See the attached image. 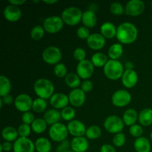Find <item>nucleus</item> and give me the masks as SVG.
<instances>
[{"label":"nucleus","mask_w":152,"mask_h":152,"mask_svg":"<svg viewBox=\"0 0 152 152\" xmlns=\"http://www.w3.org/2000/svg\"><path fill=\"white\" fill-rule=\"evenodd\" d=\"M68 128L67 126L62 123H58L50 127L48 134L50 139L56 142H62L67 140L68 136Z\"/></svg>","instance_id":"39448f33"},{"label":"nucleus","mask_w":152,"mask_h":152,"mask_svg":"<svg viewBox=\"0 0 152 152\" xmlns=\"http://www.w3.org/2000/svg\"><path fill=\"white\" fill-rule=\"evenodd\" d=\"M122 83L126 88H134L138 83V74L134 69L125 70L121 78Z\"/></svg>","instance_id":"a211bd4d"},{"label":"nucleus","mask_w":152,"mask_h":152,"mask_svg":"<svg viewBox=\"0 0 152 152\" xmlns=\"http://www.w3.org/2000/svg\"><path fill=\"white\" fill-rule=\"evenodd\" d=\"M126 135L123 132H120V133L117 134H114V136L113 137V144H114V146L118 147V148L123 147L125 145V143H126Z\"/></svg>","instance_id":"58836bf2"},{"label":"nucleus","mask_w":152,"mask_h":152,"mask_svg":"<svg viewBox=\"0 0 152 152\" xmlns=\"http://www.w3.org/2000/svg\"><path fill=\"white\" fill-rule=\"evenodd\" d=\"M134 148L137 152H150L151 145L150 141L145 137L136 138L134 142Z\"/></svg>","instance_id":"b1692460"},{"label":"nucleus","mask_w":152,"mask_h":152,"mask_svg":"<svg viewBox=\"0 0 152 152\" xmlns=\"http://www.w3.org/2000/svg\"><path fill=\"white\" fill-rule=\"evenodd\" d=\"M3 16H4V19L8 22H17L22 16V10L18 6L10 4L4 8Z\"/></svg>","instance_id":"f3484780"},{"label":"nucleus","mask_w":152,"mask_h":152,"mask_svg":"<svg viewBox=\"0 0 152 152\" xmlns=\"http://www.w3.org/2000/svg\"><path fill=\"white\" fill-rule=\"evenodd\" d=\"M71 148L74 152H86L89 148V142L84 137H74L71 141Z\"/></svg>","instance_id":"aec40b11"},{"label":"nucleus","mask_w":152,"mask_h":152,"mask_svg":"<svg viewBox=\"0 0 152 152\" xmlns=\"http://www.w3.org/2000/svg\"><path fill=\"white\" fill-rule=\"evenodd\" d=\"M105 38L100 33H94L86 40L87 45L94 50H99L105 45Z\"/></svg>","instance_id":"dca6fc26"},{"label":"nucleus","mask_w":152,"mask_h":152,"mask_svg":"<svg viewBox=\"0 0 152 152\" xmlns=\"http://www.w3.org/2000/svg\"><path fill=\"white\" fill-rule=\"evenodd\" d=\"M31 129L36 134H42L46 131L48 127V124L44 119L37 118L31 124Z\"/></svg>","instance_id":"473e14b6"},{"label":"nucleus","mask_w":152,"mask_h":152,"mask_svg":"<svg viewBox=\"0 0 152 152\" xmlns=\"http://www.w3.org/2000/svg\"><path fill=\"white\" fill-rule=\"evenodd\" d=\"M42 59L49 65H57L62 59V54L59 48L56 46H48L42 52Z\"/></svg>","instance_id":"0eeeda50"},{"label":"nucleus","mask_w":152,"mask_h":152,"mask_svg":"<svg viewBox=\"0 0 152 152\" xmlns=\"http://www.w3.org/2000/svg\"><path fill=\"white\" fill-rule=\"evenodd\" d=\"M104 128L110 134H117L123 132L125 124L121 117L117 115H111L107 117L104 121Z\"/></svg>","instance_id":"423d86ee"},{"label":"nucleus","mask_w":152,"mask_h":152,"mask_svg":"<svg viewBox=\"0 0 152 152\" xmlns=\"http://www.w3.org/2000/svg\"><path fill=\"white\" fill-rule=\"evenodd\" d=\"M151 18H152V16H151Z\"/></svg>","instance_id":"680f3d73"},{"label":"nucleus","mask_w":152,"mask_h":152,"mask_svg":"<svg viewBox=\"0 0 152 152\" xmlns=\"http://www.w3.org/2000/svg\"><path fill=\"white\" fill-rule=\"evenodd\" d=\"M67 128L70 134L74 137H83L86 135V130H87L86 125L78 120H74L71 122H68Z\"/></svg>","instance_id":"2eb2a0df"},{"label":"nucleus","mask_w":152,"mask_h":152,"mask_svg":"<svg viewBox=\"0 0 152 152\" xmlns=\"http://www.w3.org/2000/svg\"><path fill=\"white\" fill-rule=\"evenodd\" d=\"M68 99L73 107L80 108L84 105L86 100V93L81 88L73 89L68 94Z\"/></svg>","instance_id":"4468645a"},{"label":"nucleus","mask_w":152,"mask_h":152,"mask_svg":"<svg viewBox=\"0 0 152 152\" xmlns=\"http://www.w3.org/2000/svg\"><path fill=\"white\" fill-rule=\"evenodd\" d=\"M13 152H34L36 150L35 142L28 137H20L13 144Z\"/></svg>","instance_id":"9d476101"},{"label":"nucleus","mask_w":152,"mask_h":152,"mask_svg":"<svg viewBox=\"0 0 152 152\" xmlns=\"http://www.w3.org/2000/svg\"><path fill=\"white\" fill-rule=\"evenodd\" d=\"M42 1L47 4H54L58 2V0H43Z\"/></svg>","instance_id":"5fc2aeb1"},{"label":"nucleus","mask_w":152,"mask_h":152,"mask_svg":"<svg viewBox=\"0 0 152 152\" xmlns=\"http://www.w3.org/2000/svg\"><path fill=\"white\" fill-rule=\"evenodd\" d=\"M151 8H152V1H151Z\"/></svg>","instance_id":"052dcab7"},{"label":"nucleus","mask_w":152,"mask_h":152,"mask_svg":"<svg viewBox=\"0 0 152 152\" xmlns=\"http://www.w3.org/2000/svg\"><path fill=\"white\" fill-rule=\"evenodd\" d=\"M19 133L17 129L12 126H6L1 131V137L4 141L7 142H15L18 139Z\"/></svg>","instance_id":"a878e982"},{"label":"nucleus","mask_w":152,"mask_h":152,"mask_svg":"<svg viewBox=\"0 0 152 152\" xmlns=\"http://www.w3.org/2000/svg\"><path fill=\"white\" fill-rule=\"evenodd\" d=\"M101 135H102V130L99 126L96 125L89 126L86 130V136L87 139L96 140L100 137Z\"/></svg>","instance_id":"72a5a7b5"},{"label":"nucleus","mask_w":152,"mask_h":152,"mask_svg":"<svg viewBox=\"0 0 152 152\" xmlns=\"http://www.w3.org/2000/svg\"><path fill=\"white\" fill-rule=\"evenodd\" d=\"M76 117V111L73 107L67 106L61 111V117L65 121L71 122L74 120Z\"/></svg>","instance_id":"c9c22d12"},{"label":"nucleus","mask_w":152,"mask_h":152,"mask_svg":"<svg viewBox=\"0 0 152 152\" xmlns=\"http://www.w3.org/2000/svg\"><path fill=\"white\" fill-rule=\"evenodd\" d=\"M145 3L141 0H130L125 6V13L130 16H137L145 10Z\"/></svg>","instance_id":"f8f14e48"},{"label":"nucleus","mask_w":152,"mask_h":152,"mask_svg":"<svg viewBox=\"0 0 152 152\" xmlns=\"http://www.w3.org/2000/svg\"><path fill=\"white\" fill-rule=\"evenodd\" d=\"M13 146L12 143L10 142H7V141H4L3 143H1L0 145V152L6 151L8 152L11 151L13 149Z\"/></svg>","instance_id":"09e8293b"},{"label":"nucleus","mask_w":152,"mask_h":152,"mask_svg":"<svg viewBox=\"0 0 152 152\" xmlns=\"http://www.w3.org/2000/svg\"><path fill=\"white\" fill-rule=\"evenodd\" d=\"M129 133L132 137L136 138H139L142 137L143 134V129L141 125L134 124L129 128Z\"/></svg>","instance_id":"79ce46f5"},{"label":"nucleus","mask_w":152,"mask_h":152,"mask_svg":"<svg viewBox=\"0 0 152 152\" xmlns=\"http://www.w3.org/2000/svg\"><path fill=\"white\" fill-rule=\"evenodd\" d=\"M83 12L77 7H69L62 12L61 17L64 23L70 26H75L82 22Z\"/></svg>","instance_id":"20e7f679"},{"label":"nucleus","mask_w":152,"mask_h":152,"mask_svg":"<svg viewBox=\"0 0 152 152\" xmlns=\"http://www.w3.org/2000/svg\"><path fill=\"white\" fill-rule=\"evenodd\" d=\"M137 37V28L132 22H123L117 27L116 37L120 44H132L136 41Z\"/></svg>","instance_id":"f257e3e1"},{"label":"nucleus","mask_w":152,"mask_h":152,"mask_svg":"<svg viewBox=\"0 0 152 152\" xmlns=\"http://www.w3.org/2000/svg\"><path fill=\"white\" fill-rule=\"evenodd\" d=\"M71 147V142L68 140H65L63 142H60L56 148V152H67L69 151V148Z\"/></svg>","instance_id":"49530a36"},{"label":"nucleus","mask_w":152,"mask_h":152,"mask_svg":"<svg viewBox=\"0 0 152 152\" xmlns=\"http://www.w3.org/2000/svg\"><path fill=\"white\" fill-rule=\"evenodd\" d=\"M117 28L111 22H105L100 26V34L105 39H113L117 36Z\"/></svg>","instance_id":"4be33fe9"},{"label":"nucleus","mask_w":152,"mask_h":152,"mask_svg":"<svg viewBox=\"0 0 152 152\" xmlns=\"http://www.w3.org/2000/svg\"><path fill=\"white\" fill-rule=\"evenodd\" d=\"M64 24L61 16H50L44 20L43 28L48 34H56L62 29Z\"/></svg>","instance_id":"6e6552de"},{"label":"nucleus","mask_w":152,"mask_h":152,"mask_svg":"<svg viewBox=\"0 0 152 152\" xmlns=\"http://www.w3.org/2000/svg\"><path fill=\"white\" fill-rule=\"evenodd\" d=\"M45 29L43 26L41 25H36L31 29V37L35 41L40 40L45 34Z\"/></svg>","instance_id":"e433bc0d"},{"label":"nucleus","mask_w":152,"mask_h":152,"mask_svg":"<svg viewBox=\"0 0 152 152\" xmlns=\"http://www.w3.org/2000/svg\"><path fill=\"white\" fill-rule=\"evenodd\" d=\"M69 102L68 96L64 93H54L50 98V104L55 109H63L68 106Z\"/></svg>","instance_id":"6ab92c4d"},{"label":"nucleus","mask_w":152,"mask_h":152,"mask_svg":"<svg viewBox=\"0 0 152 152\" xmlns=\"http://www.w3.org/2000/svg\"><path fill=\"white\" fill-rule=\"evenodd\" d=\"M1 100L3 101V103L5 104V105H10L13 102L14 103V99H13V96L10 94L7 95V96H4L3 97H1Z\"/></svg>","instance_id":"3c124183"},{"label":"nucleus","mask_w":152,"mask_h":152,"mask_svg":"<svg viewBox=\"0 0 152 152\" xmlns=\"http://www.w3.org/2000/svg\"><path fill=\"white\" fill-rule=\"evenodd\" d=\"M11 91V83L8 77L6 76H0V96L3 97L4 96L10 94Z\"/></svg>","instance_id":"2f4dec72"},{"label":"nucleus","mask_w":152,"mask_h":152,"mask_svg":"<svg viewBox=\"0 0 152 152\" xmlns=\"http://www.w3.org/2000/svg\"><path fill=\"white\" fill-rule=\"evenodd\" d=\"M82 22L83 24V26L86 27V28H94L97 22V18H96L95 12L90 10H87L83 12Z\"/></svg>","instance_id":"5701e85b"},{"label":"nucleus","mask_w":152,"mask_h":152,"mask_svg":"<svg viewBox=\"0 0 152 152\" xmlns=\"http://www.w3.org/2000/svg\"><path fill=\"white\" fill-rule=\"evenodd\" d=\"M61 118H62L61 111L57 109H55V108H51V109L46 111L43 116V119L45 120V121L47 123L48 125L50 126L59 123Z\"/></svg>","instance_id":"412c9836"},{"label":"nucleus","mask_w":152,"mask_h":152,"mask_svg":"<svg viewBox=\"0 0 152 152\" xmlns=\"http://www.w3.org/2000/svg\"><path fill=\"white\" fill-rule=\"evenodd\" d=\"M93 88V83L89 80H84V81L81 83V89L85 92V93H88V92L91 91Z\"/></svg>","instance_id":"de8ad7c7"},{"label":"nucleus","mask_w":152,"mask_h":152,"mask_svg":"<svg viewBox=\"0 0 152 152\" xmlns=\"http://www.w3.org/2000/svg\"><path fill=\"white\" fill-rule=\"evenodd\" d=\"M77 74L74 72L68 73L65 77V83L69 88L73 89L78 88L79 86L81 85V80Z\"/></svg>","instance_id":"c756f323"},{"label":"nucleus","mask_w":152,"mask_h":152,"mask_svg":"<svg viewBox=\"0 0 152 152\" xmlns=\"http://www.w3.org/2000/svg\"><path fill=\"white\" fill-rule=\"evenodd\" d=\"M77 35L81 39H88L91 35L90 30L89 28H86L85 26H81L77 29Z\"/></svg>","instance_id":"c03bdc74"},{"label":"nucleus","mask_w":152,"mask_h":152,"mask_svg":"<svg viewBox=\"0 0 152 152\" xmlns=\"http://www.w3.org/2000/svg\"><path fill=\"white\" fill-rule=\"evenodd\" d=\"M99 152H117V151L111 144H104L101 146Z\"/></svg>","instance_id":"8fccbe9b"},{"label":"nucleus","mask_w":152,"mask_h":152,"mask_svg":"<svg viewBox=\"0 0 152 152\" xmlns=\"http://www.w3.org/2000/svg\"><path fill=\"white\" fill-rule=\"evenodd\" d=\"M3 101L1 100V98H0V108H2V106H3Z\"/></svg>","instance_id":"6e6d98bb"},{"label":"nucleus","mask_w":152,"mask_h":152,"mask_svg":"<svg viewBox=\"0 0 152 152\" xmlns=\"http://www.w3.org/2000/svg\"><path fill=\"white\" fill-rule=\"evenodd\" d=\"M108 61V56L106 54L102 52H96L91 56V62L94 65V66L96 68H102L105 65Z\"/></svg>","instance_id":"7c9ffc66"},{"label":"nucleus","mask_w":152,"mask_h":152,"mask_svg":"<svg viewBox=\"0 0 152 152\" xmlns=\"http://www.w3.org/2000/svg\"><path fill=\"white\" fill-rule=\"evenodd\" d=\"M132 101V95L128 91L120 89L113 94L111 96L112 104L118 108H123L129 105Z\"/></svg>","instance_id":"1a4fd4ad"},{"label":"nucleus","mask_w":152,"mask_h":152,"mask_svg":"<svg viewBox=\"0 0 152 152\" xmlns=\"http://www.w3.org/2000/svg\"><path fill=\"white\" fill-rule=\"evenodd\" d=\"M53 73L58 78H63V77H66L68 74V69L63 63L59 62L53 68Z\"/></svg>","instance_id":"4c0bfd02"},{"label":"nucleus","mask_w":152,"mask_h":152,"mask_svg":"<svg viewBox=\"0 0 152 152\" xmlns=\"http://www.w3.org/2000/svg\"><path fill=\"white\" fill-rule=\"evenodd\" d=\"M150 137H151V140H152V132H151V134H150Z\"/></svg>","instance_id":"4d7b16f0"},{"label":"nucleus","mask_w":152,"mask_h":152,"mask_svg":"<svg viewBox=\"0 0 152 152\" xmlns=\"http://www.w3.org/2000/svg\"><path fill=\"white\" fill-rule=\"evenodd\" d=\"M26 2L25 0H9V3L10 4H13V5L15 6H20L22 4H23L24 3Z\"/></svg>","instance_id":"603ef678"},{"label":"nucleus","mask_w":152,"mask_h":152,"mask_svg":"<svg viewBox=\"0 0 152 152\" xmlns=\"http://www.w3.org/2000/svg\"><path fill=\"white\" fill-rule=\"evenodd\" d=\"M110 11L113 15L120 16L125 13V8L120 2H113L110 6Z\"/></svg>","instance_id":"ea45409f"},{"label":"nucleus","mask_w":152,"mask_h":152,"mask_svg":"<svg viewBox=\"0 0 152 152\" xmlns=\"http://www.w3.org/2000/svg\"><path fill=\"white\" fill-rule=\"evenodd\" d=\"M35 148L37 152H50L52 145L48 138L39 137L36 140Z\"/></svg>","instance_id":"c85d7f7f"},{"label":"nucleus","mask_w":152,"mask_h":152,"mask_svg":"<svg viewBox=\"0 0 152 152\" xmlns=\"http://www.w3.org/2000/svg\"><path fill=\"white\" fill-rule=\"evenodd\" d=\"M33 99L27 94H20L14 99V106L20 112H28L32 109Z\"/></svg>","instance_id":"9b49d317"},{"label":"nucleus","mask_w":152,"mask_h":152,"mask_svg":"<svg viewBox=\"0 0 152 152\" xmlns=\"http://www.w3.org/2000/svg\"><path fill=\"white\" fill-rule=\"evenodd\" d=\"M33 2H34V3H38V2H39V1H33Z\"/></svg>","instance_id":"13d9d810"},{"label":"nucleus","mask_w":152,"mask_h":152,"mask_svg":"<svg viewBox=\"0 0 152 152\" xmlns=\"http://www.w3.org/2000/svg\"><path fill=\"white\" fill-rule=\"evenodd\" d=\"M73 55H74V59L80 62L86 59V50L83 48H77L74 50Z\"/></svg>","instance_id":"37998d69"},{"label":"nucleus","mask_w":152,"mask_h":152,"mask_svg":"<svg viewBox=\"0 0 152 152\" xmlns=\"http://www.w3.org/2000/svg\"><path fill=\"white\" fill-rule=\"evenodd\" d=\"M34 91L38 97L44 99H50L54 94V85L48 79H39L34 83Z\"/></svg>","instance_id":"f03ea898"},{"label":"nucleus","mask_w":152,"mask_h":152,"mask_svg":"<svg viewBox=\"0 0 152 152\" xmlns=\"http://www.w3.org/2000/svg\"><path fill=\"white\" fill-rule=\"evenodd\" d=\"M125 68L126 70H130V69H134V64L132 62H127L125 64Z\"/></svg>","instance_id":"864d4df0"},{"label":"nucleus","mask_w":152,"mask_h":152,"mask_svg":"<svg viewBox=\"0 0 152 152\" xmlns=\"http://www.w3.org/2000/svg\"><path fill=\"white\" fill-rule=\"evenodd\" d=\"M138 121L142 126H149L152 124V109L144 108L139 113Z\"/></svg>","instance_id":"bb28decb"},{"label":"nucleus","mask_w":152,"mask_h":152,"mask_svg":"<svg viewBox=\"0 0 152 152\" xmlns=\"http://www.w3.org/2000/svg\"><path fill=\"white\" fill-rule=\"evenodd\" d=\"M47 105L48 103L46 99L38 97L33 101L32 109L36 113H42L45 111Z\"/></svg>","instance_id":"f704fd0d"},{"label":"nucleus","mask_w":152,"mask_h":152,"mask_svg":"<svg viewBox=\"0 0 152 152\" xmlns=\"http://www.w3.org/2000/svg\"><path fill=\"white\" fill-rule=\"evenodd\" d=\"M35 120V117L34 114L31 111H28V112L23 113L22 115V123H25L31 126L34 121Z\"/></svg>","instance_id":"a18cd8bd"},{"label":"nucleus","mask_w":152,"mask_h":152,"mask_svg":"<svg viewBox=\"0 0 152 152\" xmlns=\"http://www.w3.org/2000/svg\"><path fill=\"white\" fill-rule=\"evenodd\" d=\"M67 152H74V151H73L72 150H69V151H67Z\"/></svg>","instance_id":"bf43d9fd"},{"label":"nucleus","mask_w":152,"mask_h":152,"mask_svg":"<svg viewBox=\"0 0 152 152\" xmlns=\"http://www.w3.org/2000/svg\"><path fill=\"white\" fill-rule=\"evenodd\" d=\"M124 71V65L119 60L108 59L107 63L103 67L105 76L113 81L121 79Z\"/></svg>","instance_id":"7ed1b4c3"},{"label":"nucleus","mask_w":152,"mask_h":152,"mask_svg":"<svg viewBox=\"0 0 152 152\" xmlns=\"http://www.w3.org/2000/svg\"><path fill=\"white\" fill-rule=\"evenodd\" d=\"M94 72V66L88 59L80 62L77 66V74L83 80H88Z\"/></svg>","instance_id":"ddd939ff"},{"label":"nucleus","mask_w":152,"mask_h":152,"mask_svg":"<svg viewBox=\"0 0 152 152\" xmlns=\"http://www.w3.org/2000/svg\"><path fill=\"white\" fill-rule=\"evenodd\" d=\"M123 53V47L120 43L111 45L108 50V56L110 59L118 60Z\"/></svg>","instance_id":"cd10ccee"},{"label":"nucleus","mask_w":152,"mask_h":152,"mask_svg":"<svg viewBox=\"0 0 152 152\" xmlns=\"http://www.w3.org/2000/svg\"><path fill=\"white\" fill-rule=\"evenodd\" d=\"M138 115L139 114H137L136 110L134 108H129L123 113L122 119L126 126L131 127L133 125L136 124L138 120Z\"/></svg>","instance_id":"393cba45"},{"label":"nucleus","mask_w":152,"mask_h":152,"mask_svg":"<svg viewBox=\"0 0 152 152\" xmlns=\"http://www.w3.org/2000/svg\"><path fill=\"white\" fill-rule=\"evenodd\" d=\"M17 131L20 137H28L31 134L32 129H31V126L30 125L22 123L18 127Z\"/></svg>","instance_id":"a19ab883"}]
</instances>
